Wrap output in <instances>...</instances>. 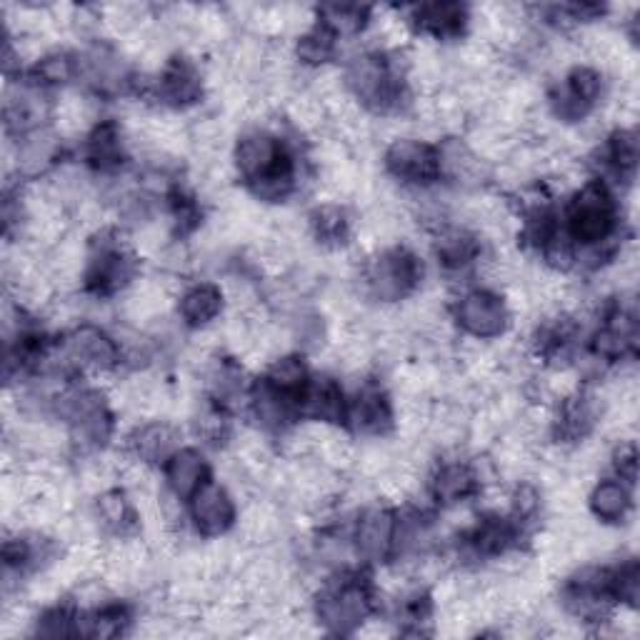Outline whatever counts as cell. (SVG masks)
Wrapping results in <instances>:
<instances>
[{
  "instance_id": "obj_1",
  "label": "cell",
  "mask_w": 640,
  "mask_h": 640,
  "mask_svg": "<svg viewBox=\"0 0 640 640\" xmlns=\"http://www.w3.org/2000/svg\"><path fill=\"white\" fill-rule=\"evenodd\" d=\"M421 276L423 266L419 256H413L405 248H385L368 266L365 286H368V293L375 301L398 303L411 291L419 288Z\"/></svg>"
},
{
  "instance_id": "obj_2",
  "label": "cell",
  "mask_w": 640,
  "mask_h": 640,
  "mask_svg": "<svg viewBox=\"0 0 640 640\" xmlns=\"http://www.w3.org/2000/svg\"><path fill=\"white\" fill-rule=\"evenodd\" d=\"M616 216L613 200L601 183H588L573 200L568 236L583 248H601V243L613 236Z\"/></svg>"
},
{
  "instance_id": "obj_3",
  "label": "cell",
  "mask_w": 640,
  "mask_h": 640,
  "mask_svg": "<svg viewBox=\"0 0 640 640\" xmlns=\"http://www.w3.org/2000/svg\"><path fill=\"white\" fill-rule=\"evenodd\" d=\"M371 613V593L361 583L325 585L318 598V621L333 633L361 628Z\"/></svg>"
},
{
  "instance_id": "obj_4",
  "label": "cell",
  "mask_w": 640,
  "mask_h": 640,
  "mask_svg": "<svg viewBox=\"0 0 640 640\" xmlns=\"http://www.w3.org/2000/svg\"><path fill=\"white\" fill-rule=\"evenodd\" d=\"M461 328L475 341H495L511 325V313H508L505 298L493 291H471L465 293L455 311Z\"/></svg>"
},
{
  "instance_id": "obj_5",
  "label": "cell",
  "mask_w": 640,
  "mask_h": 640,
  "mask_svg": "<svg viewBox=\"0 0 640 640\" xmlns=\"http://www.w3.org/2000/svg\"><path fill=\"white\" fill-rule=\"evenodd\" d=\"M385 166L395 180L415 183V186L441 176L439 150L421 138H393L385 154Z\"/></svg>"
},
{
  "instance_id": "obj_6",
  "label": "cell",
  "mask_w": 640,
  "mask_h": 640,
  "mask_svg": "<svg viewBox=\"0 0 640 640\" xmlns=\"http://www.w3.org/2000/svg\"><path fill=\"white\" fill-rule=\"evenodd\" d=\"M190 518L198 531L208 538L223 535L236 523V503L226 485L206 481L190 495Z\"/></svg>"
},
{
  "instance_id": "obj_7",
  "label": "cell",
  "mask_w": 640,
  "mask_h": 640,
  "mask_svg": "<svg viewBox=\"0 0 640 640\" xmlns=\"http://www.w3.org/2000/svg\"><path fill=\"white\" fill-rule=\"evenodd\" d=\"M66 358L68 363H76L80 368L108 373L114 371L120 361L118 343L106 335L96 325H80L66 343Z\"/></svg>"
},
{
  "instance_id": "obj_8",
  "label": "cell",
  "mask_w": 640,
  "mask_h": 640,
  "mask_svg": "<svg viewBox=\"0 0 640 640\" xmlns=\"http://www.w3.org/2000/svg\"><path fill=\"white\" fill-rule=\"evenodd\" d=\"M395 518L388 508H371L355 525V551L365 561H383L393 551Z\"/></svg>"
},
{
  "instance_id": "obj_9",
  "label": "cell",
  "mask_w": 640,
  "mask_h": 640,
  "mask_svg": "<svg viewBox=\"0 0 640 640\" xmlns=\"http://www.w3.org/2000/svg\"><path fill=\"white\" fill-rule=\"evenodd\" d=\"M158 93L166 98L168 106L186 108L196 104L203 93V76L188 58H173L168 66L160 70Z\"/></svg>"
},
{
  "instance_id": "obj_10",
  "label": "cell",
  "mask_w": 640,
  "mask_h": 640,
  "mask_svg": "<svg viewBox=\"0 0 640 640\" xmlns=\"http://www.w3.org/2000/svg\"><path fill=\"white\" fill-rule=\"evenodd\" d=\"M180 433L173 423L168 421H148L144 425H138L134 433V453L138 461H144L148 465L156 463H168L170 455L180 451L178 449Z\"/></svg>"
},
{
  "instance_id": "obj_11",
  "label": "cell",
  "mask_w": 640,
  "mask_h": 640,
  "mask_svg": "<svg viewBox=\"0 0 640 640\" xmlns=\"http://www.w3.org/2000/svg\"><path fill=\"white\" fill-rule=\"evenodd\" d=\"M301 411L308 415L313 423H341L345 415V401L341 385L331 378H318L308 381L306 391L301 393L298 398Z\"/></svg>"
},
{
  "instance_id": "obj_12",
  "label": "cell",
  "mask_w": 640,
  "mask_h": 640,
  "mask_svg": "<svg viewBox=\"0 0 640 640\" xmlns=\"http://www.w3.org/2000/svg\"><path fill=\"white\" fill-rule=\"evenodd\" d=\"M475 483H479V479H475L473 465L451 461L435 471L431 481V493L441 505H461L473 495Z\"/></svg>"
},
{
  "instance_id": "obj_13",
  "label": "cell",
  "mask_w": 640,
  "mask_h": 640,
  "mask_svg": "<svg viewBox=\"0 0 640 640\" xmlns=\"http://www.w3.org/2000/svg\"><path fill=\"white\" fill-rule=\"evenodd\" d=\"M206 459L193 449H180L170 455L166 479L168 491L176 493L178 498H190L198 488L206 483Z\"/></svg>"
},
{
  "instance_id": "obj_14",
  "label": "cell",
  "mask_w": 640,
  "mask_h": 640,
  "mask_svg": "<svg viewBox=\"0 0 640 640\" xmlns=\"http://www.w3.org/2000/svg\"><path fill=\"white\" fill-rule=\"evenodd\" d=\"M223 291L213 283H198V286L188 288L180 296V316L188 325H196V328H208V325L220 316L223 311Z\"/></svg>"
},
{
  "instance_id": "obj_15",
  "label": "cell",
  "mask_w": 640,
  "mask_h": 640,
  "mask_svg": "<svg viewBox=\"0 0 640 640\" xmlns=\"http://www.w3.org/2000/svg\"><path fill=\"white\" fill-rule=\"evenodd\" d=\"M351 421L355 429L361 433H373L378 435L391 425V405L385 401V395H381L378 391L373 388H363L358 395H355V401L351 405Z\"/></svg>"
},
{
  "instance_id": "obj_16",
  "label": "cell",
  "mask_w": 640,
  "mask_h": 640,
  "mask_svg": "<svg viewBox=\"0 0 640 640\" xmlns=\"http://www.w3.org/2000/svg\"><path fill=\"white\" fill-rule=\"evenodd\" d=\"M413 20L435 38L455 36L469 23V8L455 3H429L413 8Z\"/></svg>"
},
{
  "instance_id": "obj_17",
  "label": "cell",
  "mask_w": 640,
  "mask_h": 640,
  "mask_svg": "<svg viewBox=\"0 0 640 640\" xmlns=\"http://www.w3.org/2000/svg\"><path fill=\"white\" fill-rule=\"evenodd\" d=\"M588 503H591V511L598 518V521L603 523H621L623 518L631 513V505H633V498L631 491H628V485L621 481H603L598 483L591 498H588Z\"/></svg>"
},
{
  "instance_id": "obj_18",
  "label": "cell",
  "mask_w": 640,
  "mask_h": 640,
  "mask_svg": "<svg viewBox=\"0 0 640 640\" xmlns=\"http://www.w3.org/2000/svg\"><path fill=\"white\" fill-rule=\"evenodd\" d=\"M435 253H439L445 268L461 270L479 258V243H475L469 230L445 228L439 233V240H435Z\"/></svg>"
},
{
  "instance_id": "obj_19",
  "label": "cell",
  "mask_w": 640,
  "mask_h": 640,
  "mask_svg": "<svg viewBox=\"0 0 640 640\" xmlns=\"http://www.w3.org/2000/svg\"><path fill=\"white\" fill-rule=\"evenodd\" d=\"M268 385L273 391H278L283 398H301V393L308 385L306 363L296 358V355H280V358L270 363Z\"/></svg>"
},
{
  "instance_id": "obj_20",
  "label": "cell",
  "mask_w": 640,
  "mask_h": 640,
  "mask_svg": "<svg viewBox=\"0 0 640 640\" xmlns=\"http://www.w3.org/2000/svg\"><path fill=\"white\" fill-rule=\"evenodd\" d=\"M98 523L108 528V531L126 535L128 528L136 525V511L130 505L128 495L116 491V488H108V491L98 493V508H96Z\"/></svg>"
},
{
  "instance_id": "obj_21",
  "label": "cell",
  "mask_w": 640,
  "mask_h": 640,
  "mask_svg": "<svg viewBox=\"0 0 640 640\" xmlns=\"http://www.w3.org/2000/svg\"><path fill=\"white\" fill-rule=\"evenodd\" d=\"M308 226L313 230V236H316L323 246L338 248L341 243L348 238L351 220L341 206H335V203H323V206L313 210Z\"/></svg>"
},
{
  "instance_id": "obj_22",
  "label": "cell",
  "mask_w": 640,
  "mask_h": 640,
  "mask_svg": "<svg viewBox=\"0 0 640 640\" xmlns=\"http://www.w3.org/2000/svg\"><path fill=\"white\" fill-rule=\"evenodd\" d=\"M335 53V36L323 23H313L308 30H303L296 43V58L303 66L321 68L328 63Z\"/></svg>"
},
{
  "instance_id": "obj_23",
  "label": "cell",
  "mask_w": 640,
  "mask_h": 640,
  "mask_svg": "<svg viewBox=\"0 0 640 640\" xmlns=\"http://www.w3.org/2000/svg\"><path fill=\"white\" fill-rule=\"evenodd\" d=\"M318 23L328 28L335 38L355 36L371 20V10L361 6H325L318 10Z\"/></svg>"
},
{
  "instance_id": "obj_24",
  "label": "cell",
  "mask_w": 640,
  "mask_h": 640,
  "mask_svg": "<svg viewBox=\"0 0 640 640\" xmlns=\"http://www.w3.org/2000/svg\"><path fill=\"white\" fill-rule=\"evenodd\" d=\"M286 403L288 401L283 398L278 391H273L268 383L253 393V411H256L258 423L268 431L283 429V423H286V419H288Z\"/></svg>"
},
{
  "instance_id": "obj_25",
  "label": "cell",
  "mask_w": 640,
  "mask_h": 640,
  "mask_svg": "<svg viewBox=\"0 0 640 640\" xmlns=\"http://www.w3.org/2000/svg\"><path fill=\"white\" fill-rule=\"evenodd\" d=\"M76 70H78L76 60L70 58L68 53H46V56L38 58L36 76L43 80V83L63 86L76 76Z\"/></svg>"
},
{
  "instance_id": "obj_26",
  "label": "cell",
  "mask_w": 640,
  "mask_h": 640,
  "mask_svg": "<svg viewBox=\"0 0 640 640\" xmlns=\"http://www.w3.org/2000/svg\"><path fill=\"white\" fill-rule=\"evenodd\" d=\"M73 621L76 618L70 616L66 608H50V611L38 621V636H48V638H60V636H70L73 633Z\"/></svg>"
},
{
  "instance_id": "obj_27",
  "label": "cell",
  "mask_w": 640,
  "mask_h": 640,
  "mask_svg": "<svg viewBox=\"0 0 640 640\" xmlns=\"http://www.w3.org/2000/svg\"><path fill=\"white\" fill-rule=\"evenodd\" d=\"M613 463L618 473H621V481L636 483V465H638V451L633 441H621L616 453H613Z\"/></svg>"
}]
</instances>
